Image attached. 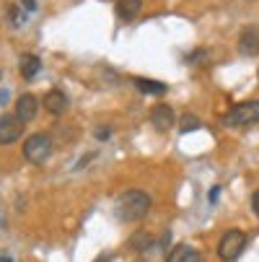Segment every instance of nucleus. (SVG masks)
Listing matches in <instances>:
<instances>
[{"label":"nucleus","instance_id":"1","mask_svg":"<svg viewBox=\"0 0 259 262\" xmlns=\"http://www.w3.org/2000/svg\"><path fill=\"white\" fill-rule=\"evenodd\" d=\"M151 205H153V200H151V195H148V192H143V190H127V192H122L117 198L114 213H117V218L122 223H137V221H143L148 213H151Z\"/></svg>","mask_w":259,"mask_h":262},{"label":"nucleus","instance_id":"2","mask_svg":"<svg viewBox=\"0 0 259 262\" xmlns=\"http://www.w3.org/2000/svg\"><path fill=\"white\" fill-rule=\"evenodd\" d=\"M254 122H259V99L233 104V109H228V115L223 117L226 127H246Z\"/></svg>","mask_w":259,"mask_h":262},{"label":"nucleus","instance_id":"3","mask_svg":"<svg viewBox=\"0 0 259 262\" xmlns=\"http://www.w3.org/2000/svg\"><path fill=\"white\" fill-rule=\"evenodd\" d=\"M23 156L31 164H44L52 156V138L47 133H34L23 140Z\"/></svg>","mask_w":259,"mask_h":262},{"label":"nucleus","instance_id":"4","mask_svg":"<svg viewBox=\"0 0 259 262\" xmlns=\"http://www.w3.org/2000/svg\"><path fill=\"white\" fill-rule=\"evenodd\" d=\"M246 249V234L239 229H228L218 242V257L223 262H233L239 259V254Z\"/></svg>","mask_w":259,"mask_h":262},{"label":"nucleus","instance_id":"5","mask_svg":"<svg viewBox=\"0 0 259 262\" xmlns=\"http://www.w3.org/2000/svg\"><path fill=\"white\" fill-rule=\"evenodd\" d=\"M23 133V122L16 115H3L0 117V145H8L16 143Z\"/></svg>","mask_w":259,"mask_h":262},{"label":"nucleus","instance_id":"6","mask_svg":"<svg viewBox=\"0 0 259 262\" xmlns=\"http://www.w3.org/2000/svg\"><path fill=\"white\" fill-rule=\"evenodd\" d=\"M151 125L158 130V133H169L174 127V109L169 104H156L151 109Z\"/></svg>","mask_w":259,"mask_h":262},{"label":"nucleus","instance_id":"7","mask_svg":"<svg viewBox=\"0 0 259 262\" xmlns=\"http://www.w3.org/2000/svg\"><path fill=\"white\" fill-rule=\"evenodd\" d=\"M239 52L244 57H254L259 55V29L256 26H246L239 36Z\"/></svg>","mask_w":259,"mask_h":262},{"label":"nucleus","instance_id":"8","mask_svg":"<svg viewBox=\"0 0 259 262\" xmlns=\"http://www.w3.org/2000/svg\"><path fill=\"white\" fill-rule=\"evenodd\" d=\"M36 106H39V101H36V96H31V94H23L18 101H16V117L26 125V122H31L34 117H36Z\"/></svg>","mask_w":259,"mask_h":262},{"label":"nucleus","instance_id":"9","mask_svg":"<svg viewBox=\"0 0 259 262\" xmlns=\"http://www.w3.org/2000/svg\"><path fill=\"white\" fill-rule=\"evenodd\" d=\"M42 104H44V109L50 112V115H62V112L67 109V96L60 89H52V91L44 94Z\"/></svg>","mask_w":259,"mask_h":262},{"label":"nucleus","instance_id":"10","mask_svg":"<svg viewBox=\"0 0 259 262\" xmlns=\"http://www.w3.org/2000/svg\"><path fill=\"white\" fill-rule=\"evenodd\" d=\"M166 262H202L200 259V252L190 244H176L169 254H166Z\"/></svg>","mask_w":259,"mask_h":262},{"label":"nucleus","instance_id":"11","mask_svg":"<svg viewBox=\"0 0 259 262\" xmlns=\"http://www.w3.org/2000/svg\"><path fill=\"white\" fill-rule=\"evenodd\" d=\"M18 70H21V76H23L26 81H31L36 73L42 70V60L36 57V55H31V52H23V55L18 57Z\"/></svg>","mask_w":259,"mask_h":262},{"label":"nucleus","instance_id":"12","mask_svg":"<svg viewBox=\"0 0 259 262\" xmlns=\"http://www.w3.org/2000/svg\"><path fill=\"white\" fill-rule=\"evenodd\" d=\"M114 8H117V16L122 21H130V18H135L143 11V0H117Z\"/></svg>","mask_w":259,"mask_h":262},{"label":"nucleus","instance_id":"13","mask_svg":"<svg viewBox=\"0 0 259 262\" xmlns=\"http://www.w3.org/2000/svg\"><path fill=\"white\" fill-rule=\"evenodd\" d=\"M132 83H135L143 94H153V96L169 91V83H161V81H153V78H132Z\"/></svg>","mask_w":259,"mask_h":262},{"label":"nucleus","instance_id":"14","mask_svg":"<svg viewBox=\"0 0 259 262\" xmlns=\"http://www.w3.org/2000/svg\"><path fill=\"white\" fill-rule=\"evenodd\" d=\"M151 247H153L151 234H145V231H135V234L130 236V249H135V252H145V249H151Z\"/></svg>","mask_w":259,"mask_h":262},{"label":"nucleus","instance_id":"15","mask_svg":"<svg viewBox=\"0 0 259 262\" xmlns=\"http://www.w3.org/2000/svg\"><path fill=\"white\" fill-rule=\"evenodd\" d=\"M197 127H200V120H197L195 115H184L181 122H179V130H181V133H192V130H197Z\"/></svg>","mask_w":259,"mask_h":262},{"label":"nucleus","instance_id":"16","mask_svg":"<svg viewBox=\"0 0 259 262\" xmlns=\"http://www.w3.org/2000/svg\"><path fill=\"white\" fill-rule=\"evenodd\" d=\"M8 16H11V24H13V26H21V24L26 21V16L21 13V8H18V6H13V8L8 11Z\"/></svg>","mask_w":259,"mask_h":262},{"label":"nucleus","instance_id":"17","mask_svg":"<svg viewBox=\"0 0 259 262\" xmlns=\"http://www.w3.org/2000/svg\"><path fill=\"white\" fill-rule=\"evenodd\" d=\"M205 57H207L205 50H195L192 55H187V62H190V65H197V60H205Z\"/></svg>","mask_w":259,"mask_h":262},{"label":"nucleus","instance_id":"18","mask_svg":"<svg viewBox=\"0 0 259 262\" xmlns=\"http://www.w3.org/2000/svg\"><path fill=\"white\" fill-rule=\"evenodd\" d=\"M251 210H254V215L259 218V190L251 195Z\"/></svg>","mask_w":259,"mask_h":262},{"label":"nucleus","instance_id":"19","mask_svg":"<svg viewBox=\"0 0 259 262\" xmlns=\"http://www.w3.org/2000/svg\"><path fill=\"white\" fill-rule=\"evenodd\" d=\"M21 6H23L26 11H34V8H36V0H21Z\"/></svg>","mask_w":259,"mask_h":262},{"label":"nucleus","instance_id":"20","mask_svg":"<svg viewBox=\"0 0 259 262\" xmlns=\"http://www.w3.org/2000/svg\"><path fill=\"white\" fill-rule=\"evenodd\" d=\"M96 138H99V140H106V138H109V127H104V130H96Z\"/></svg>","mask_w":259,"mask_h":262},{"label":"nucleus","instance_id":"21","mask_svg":"<svg viewBox=\"0 0 259 262\" xmlns=\"http://www.w3.org/2000/svg\"><path fill=\"white\" fill-rule=\"evenodd\" d=\"M218 195H220V187H213V192H210V203H215V200H218Z\"/></svg>","mask_w":259,"mask_h":262},{"label":"nucleus","instance_id":"22","mask_svg":"<svg viewBox=\"0 0 259 262\" xmlns=\"http://www.w3.org/2000/svg\"><path fill=\"white\" fill-rule=\"evenodd\" d=\"M6 223H8V221H6V213L0 210V229H6Z\"/></svg>","mask_w":259,"mask_h":262},{"label":"nucleus","instance_id":"23","mask_svg":"<svg viewBox=\"0 0 259 262\" xmlns=\"http://www.w3.org/2000/svg\"><path fill=\"white\" fill-rule=\"evenodd\" d=\"M96 262H109V254H99V257H96Z\"/></svg>","mask_w":259,"mask_h":262},{"label":"nucleus","instance_id":"24","mask_svg":"<svg viewBox=\"0 0 259 262\" xmlns=\"http://www.w3.org/2000/svg\"><path fill=\"white\" fill-rule=\"evenodd\" d=\"M0 262H13V259H11V254H0Z\"/></svg>","mask_w":259,"mask_h":262},{"label":"nucleus","instance_id":"25","mask_svg":"<svg viewBox=\"0 0 259 262\" xmlns=\"http://www.w3.org/2000/svg\"><path fill=\"white\" fill-rule=\"evenodd\" d=\"M0 76H3V73H0Z\"/></svg>","mask_w":259,"mask_h":262}]
</instances>
